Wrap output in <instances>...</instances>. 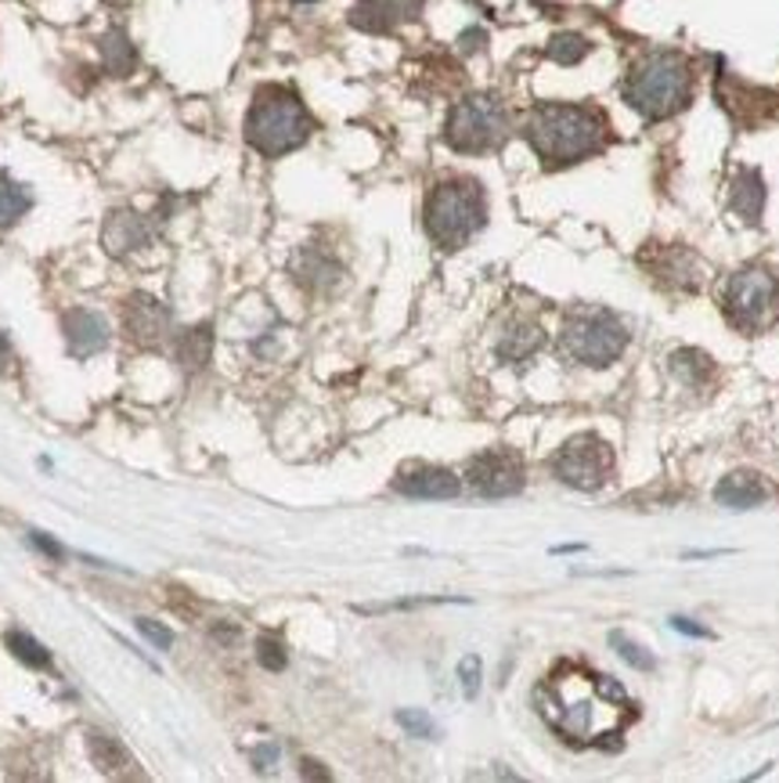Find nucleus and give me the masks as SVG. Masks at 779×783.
<instances>
[{
    "label": "nucleus",
    "mask_w": 779,
    "mask_h": 783,
    "mask_svg": "<svg viewBox=\"0 0 779 783\" xmlns=\"http://www.w3.org/2000/svg\"><path fill=\"white\" fill-rule=\"evenodd\" d=\"M534 701L559 737L581 748H611L639 715L625 686L584 665H559L538 686Z\"/></svg>",
    "instance_id": "f257e3e1"
},
{
    "label": "nucleus",
    "mask_w": 779,
    "mask_h": 783,
    "mask_svg": "<svg viewBox=\"0 0 779 783\" xmlns=\"http://www.w3.org/2000/svg\"><path fill=\"white\" fill-rule=\"evenodd\" d=\"M527 141L549 166H567L603 149L606 119L589 105H538L527 119Z\"/></svg>",
    "instance_id": "f03ea898"
},
{
    "label": "nucleus",
    "mask_w": 779,
    "mask_h": 783,
    "mask_svg": "<svg viewBox=\"0 0 779 783\" xmlns=\"http://www.w3.org/2000/svg\"><path fill=\"white\" fill-rule=\"evenodd\" d=\"M625 98L647 119H667L693 98V69L678 51H650L628 72Z\"/></svg>",
    "instance_id": "7ed1b4c3"
},
{
    "label": "nucleus",
    "mask_w": 779,
    "mask_h": 783,
    "mask_svg": "<svg viewBox=\"0 0 779 783\" xmlns=\"http://www.w3.org/2000/svg\"><path fill=\"white\" fill-rule=\"evenodd\" d=\"M314 119L303 102L286 87H264L249 105L246 141L264 155H286L311 138Z\"/></svg>",
    "instance_id": "20e7f679"
},
{
    "label": "nucleus",
    "mask_w": 779,
    "mask_h": 783,
    "mask_svg": "<svg viewBox=\"0 0 779 783\" xmlns=\"http://www.w3.org/2000/svg\"><path fill=\"white\" fill-rule=\"evenodd\" d=\"M487 221L484 188L473 177L441 180L426 199V232L437 246L458 249L480 232Z\"/></svg>",
    "instance_id": "39448f33"
},
{
    "label": "nucleus",
    "mask_w": 779,
    "mask_h": 783,
    "mask_svg": "<svg viewBox=\"0 0 779 783\" xmlns=\"http://www.w3.org/2000/svg\"><path fill=\"white\" fill-rule=\"evenodd\" d=\"M628 329L606 307H581L563 322V351L581 365L606 369L625 354Z\"/></svg>",
    "instance_id": "423d86ee"
},
{
    "label": "nucleus",
    "mask_w": 779,
    "mask_h": 783,
    "mask_svg": "<svg viewBox=\"0 0 779 783\" xmlns=\"http://www.w3.org/2000/svg\"><path fill=\"white\" fill-rule=\"evenodd\" d=\"M444 138L455 152H491L509 138V113L491 94H469L447 116Z\"/></svg>",
    "instance_id": "0eeeda50"
},
{
    "label": "nucleus",
    "mask_w": 779,
    "mask_h": 783,
    "mask_svg": "<svg viewBox=\"0 0 779 783\" xmlns=\"http://www.w3.org/2000/svg\"><path fill=\"white\" fill-rule=\"evenodd\" d=\"M776 300H779L776 274L765 271V268H744V271H736L733 279L725 282L722 307H725V315H729V322L736 325V329L754 332V329H761V325L769 322Z\"/></svg>",
    "instance_id": "6e6552de"
},
{
    "label": "nucleus",
    "mask_w": 779,
    "mask_h": 783,
    "mask_svg": "<svg viewBox=\"0 0 779 783\" xmlns=\"http://www.w3.org/2000/svg\"><path fill=\"white\" fill-rule=\"evenodd\" d=\"M553 469L567 488L595 491L606 484V477H611L614 452H611V444L600 441L595 433H581V437L567 441L563 448L556 452Z\"/></svg>",
    "instance_id": "1a4fd4ad"
},
{
    "label": "nucleus",
    "mask_w": 779,
    "mask_h": 783,
    "mask_svg": "<svg viewBox=\"0 0 779 783\" xmlns=\"http://www.w3.org/2000/svg\"><path fill=\"white\" fill-rule=\"evenodd\" d=\"M466 477L484 499H509L523 491V459L513 448H491L469 459Z\"/></svg>",
    "instance_id": "9d476101"
},
{
    "label": "nucleus",
    "mask_w": 779,
    "mask_h": 783,
    "mask_svg": "<svg viewBox=\"0 0 779 783\" xmlns=\"http://www.w3.org/2000/svg\"><path fill=\"white\" fill-rule=\"evenodd\" d=\"M124 329L133 343L160 347L170 332V311L163 300H155L149 293H133L124 307Z\"/></svg>",
    "instance_id": "9b49d317"
},
{
    "label": "nucleus",
    "mask_w": 779,
    "mask_h": 783,
    "mask_svg": "<svg viewBox=\"0 0 779 783\" xmlns=\"http://www.w3.org/2000/svg\"><path fill=\"white\" fill-rule=\"evenodd\" d=\"M394 488L408 499H455L462 491L458 477L444 466H408V469H400Z\"/></svg>",
    "instance_id": "f8f14e48"
},
{
    "label": "nucleus",
    "mask_w": 779,
    "mask_h": 783,
    "mask_svg": "<svg viewBox=\"0 0 779 783\" xmlns=\"http://www.w3.org/2000/svg\"><path fill=\"white\" fill-rule=\"evenodd\" d=\"M62 332L69 340V351L77 358H91L102 354L108 347V322L97 315V311H69L62 318Z\"/></svg>",
    "instance_id": "ddd939ff"
},
{
    "label": "nucleus",
    "mask_w": 779,
    "mask_h": 783,
    "mask_svg": "<svg viewBox=\"0 0 779 783\" xmlns=\"http://www.w3.org/2000/svg\"><path fill=\"white\" fill-rule=\"evenodd\" d=\"M149 238H152V227H149V221H144L141 213L116 210L105 221L102 246H105V253H113V257H127V253L141 249L144 243H149Z\"/></svg>",
    "instance_id": "4468645a"
},
{
    "label": "nucleus",
    "mask_w": 779,
    "mask_h": 783,
    "mask_svg": "<svg viewBox=\"0 0 779 783\" xmlns=\"http://www.w3.org/2000/svg\"><path fill=\"white\" fill-rule=\"evenodd\" d=\"M769 495L772 488L765 484V477L751 474V469H736V474L718 480L714 488V502L729 505V510H754V505H761Z\"/></svg>",
    "instance_id": "2eb2a0df"
},
{
    "label": "nucleus",
    "mask_w": 779,
    "mask_h": 783,
    "mask_svg": "<svg viewBox=\"0 0 779 783\" xmlns=\"http://www.w3.org/2000/svg\"><path fill=\"white\" fill-rule=\"evenodd\" d=\"M397 19H408L405 8H397V0H361V4L350 11V22L364 33H390Z\"/></svg>",
    "instance_id": "dca6fc26"
},
{
    "label": "nucleus",
    "mask_w": 779,
    "mask_h": 783,
    "mask_svg": "<svg viewBox=\"0 0 779 783\" xmlns=\"http://www.w3.org/2000/svg\"><path fill=\"white\" fill-rule=\"evenodd\" d=\"M733 210L744 217V221H758L761 217V207H765V185L761 177L754 171H740L736 180H733Z\"/></svg>",
    "instance_id": "f3484780"
},
{
    "label": "nucleus",
    "mask_w": 779,
    "mask_h": 783,
    "mask_svg": "<svg viewBox=\"0 0 779 783\" xmlns=\"http://www.w3.org/2000/svg\"><path fill=\"white\" fill-rule=\"evenodd\" d=\"M102 58L113 77H130L133 66H138V47L130 44V36L124 30H108L102 36Z\"/></svg>",
    "instance_id": "a211bd4d"
},
{
    "label": "nucleus",
    "mask_w": 779,
    "mask_h": 783,
    "mask_svg": "<svg viewBox=\"0 0 779 783\" xmlns=\"http://www.w3.org/2000/svg\"><path fill=\"white\" fill-rule=\"evenodd\" d=\"M542 343H545L542 325L523 322V325H513V329L502 336V343H498V354H502L505 361H523V358H531L534 351H538Z\"/></svg>",
    "instance_id": "6ab92c4d"
},
{
    "label": "nucleus",
    "mask_w": 779,
    "mask_h": 783,
    "mask_svg": "<svg viewBox=\"0 0 779 783\" xmlns=\"http://www.w3.org/2000/svg\"><path fill=\"white\" fill-rule=\"evenodd\" d=\"M210 351H213V332L210 325H195V329L181 332L177 340V361L185 365L188 372L202 369L206 361H210Z\"/></svg>",
    "instance_id": "aec40b11"
},
{
    "label": "nucleus",
    "mask_w": 779,
    "mask_h": 783,
    "mask_svg": "<svg viewBox=\"0 0 779 783\" xmlns=\"http://www.w3.org/2000/svg\"><path fill=\"white\" fill-rule=\"evenodd\" d=\"M88 751H91V762L102 769V773H127L130 766V755L124 751V744H116L113 737H105V733H88Z\"/></svg>",
    "instance_id": "412c9836"
},
{
    "label": "nucleus",
    "mask_w": 779,
    "mask_h": 783,
    "mask_svg": "<svg viewBox=\"0 0 779 783\" xmlns=\"http://www.w3.org/2000/svg\"><path fill=\"white\" fill-rule=\"evenodd\" d=\"M297 274H300V282H307L311 289H328L339 279V264L318 249H303L297 260Z\"/></svg>",
    "instance_id": "4be33fe9"
},
{
    "label": "nucleus",
    "mask_w": 779,
    "mask_h": 783,
    "mask_svg": "<svg viewBox=\"0 0 779 783\" xmlns=\"http://www.w3.org/2000/svg\"><path fill=\"white\" fill-rule=\"evenodd\" d=\"M672 372L686 383V387H704V383L714 376V365H711V358L700 351H675Z\"/></svg>",
    "instance_id": "5701e85b"
},
{
    "label": "nucleus",
    "mask_w": 779,
    "mask_h": 783,
    "mask_svg": "<svg viewBox=\"0 0 779 783\" xmlns=\"http://www.w3.org/2000/svg\"><path fill=\"white\" fill-rule=\"evenodd\" d=\"M30 191L19 185L15 177H8L0 171V227H11L22 213L30 210Z\"/></svg>",
    "instance_id": "b1692460"
},
{
    "label": "nucleus",
    "mask_w": 779,
    "mask_h": 783,
    "mask_svg": "<svg viewBox=\"0 0 779 783\" xmlns=\"http://www.w3.org/2000/svg\"><path fill=\"white\" fill-rule=\"evenodd\" d=\"M592 51V44L581 33H556L549 40V58L559 66H578L584 55Z\"/></svg>",
    "instance_id": "393cba45"
},
{
    "label": "nucleus",
    "mask_w": 779,
    "mask_h": 783,
    "mask_svg": "<svg viewBox=\"0 0 779 783\" xmlns=\"http://www.w3.org/2000/svg\"><path fill=\"white\" fill-rule=\"evenodd\" d=\"M8 650L11 654H15L22 665H30V668H47L51 665V654H47V650L33 640V635H26V632H8Z\"/></svg>",
    "instance_id": "a878e982"
},
{
    "label": "nucleus",
    "mask_w": 779,
    "mask_h": 783,
    "mask_svg": "<svg viewBox=\"0 0 779 783\" xmlns=\"http://www.w3.org/2000/svg\"><path fill=\"white\" fill-rule=\"evenodd\" d=\"M611 646H617V654L620 661H628L631 668H642V671H653L656 668V661L647 646H639V643H631L625 632H611Z\"/></svg>",
    "instance_id": "bb28decb"
},
{
    "label": "nucleus",
    "mask_w": 779,
    "mask_h": 783,
    "mask_svg": "<svg viewBox=\"0 0 779 783\" xmlns=\"http://www.w3.org/2000/svg\"><path fill=\"white\" fill-rule=\"evenodd\" d=\"M458 682H462V693H466L469 701L480 693V657L477 654H466L458 661Z\"/></svg>",
    "instance_id": "cd10ccee"
},
{
    "label": "nucleus",
    "mask_w": 779,
    "mask_h": 783,
    "mask_svg": "<svg viewBox=\"0 0 779 783\" xmlns=\"http://www.w3.org/2000/svg\"><path fill=\"white\" fill-rule=\"evenodd\" d=\"M397 722L408 729V737H419V740H430L433 737V722L426 712H416V708H408V712H397Z\"/></svg>",
    "instance_id": "c85d7f7f"
},
{
    "label": "nucleus",
    "mask_w": 779,
    "mask_h": 783,
    "mask_svg": "<svg viewBox=\"0 0 779 783\" xmlns=\"http://www.w3.org/2000/svg\"><path fill=\"white\" fill-rule=\"evenodd\" d=\"M257 661H260L267 671H282V668H286V650H282V643L271 640V635H260Z\"/></svg>",
    "instance_id": "c756f323"
},
{
    "label": "nucleus",
    "mask_w": 779,
    "mask_h": 783,
    "mask_svg": "<svg viewBox=\"0 0 779 783\" xmlns=\"http://www.w3.org/2000/svg\"><path fill=\"white\" fill-rule=\"evenodd\" d=\"M133 624H138V632L144 635V640H149L155 650H170V643H174V632H170V629H163V624L160 621H152V618H138V621H133Z\"/></svg>",
    "instance_id": "7c9ffc66"
},
{
    "label": "nucleus",
    "mask_w": 779,
    "mask_h": 783,
    "mask_svg": "<svg viewBox=\"0 0 779 783\" xmlns=\"http://www.w3.org/2000/svg\"><path fill=\"white\" fill-rule=\"evenodd\" d=\"M672 629L682 632V635H697V640H711V632L704 629V624L689 621V618H682V613H675V618H672Z\"/></svg>",
    "instance_id": "2f4dec72"
},
{
    "label": "nucleus",
    "mask_w": 779,
    "mask_h": 783,
    "mask_svg": "<svg viewBox=\"0 0 779 783\" xmlns=\"http://www.w3.org/2000/svg\"><path fill=\"white\" fill-rule=\"evenodd\" d=\"M30 538H33V546H36V549H44V552H47V557L62 560V546H58V541H51V538L40 535V531H33Z\"/></svg>",
    "instance_id": "473e14b6"
},
{
    "label": "nucleus",
    "mask_w": 779,
    "mask_h": 783,
    "mask_svg": "<svg viewBox=\"0 0 779 783\" xmlns=\"http://www.w3.org/2000/svg\"><path fill=\"white\" fill-rule=\"evenodd\" d=\"M458 44H462V51L469 55V51H477V47L487 44V36H484V30H466V33H462V40H458Z\"/></svg>",
    "instance_id": "72a5a7b5"
},
{
    "label": "nucleus",
    "mask_w": 779,
    "mask_h": 783,
    "mask_svg": "<svg viewBox=\"0 0 779 783\" xmlns=\"http://www.w3.org/2000/svg\"><path fill=\"white\" fill-rule=\"evenodd\" d=\"M275 755H278V748H264V751H257V755H253V766H257V769H271V762H275Z\"/></svg>",
    "instance_id": "f704fd0d"
},
{
    "label": "nucleus",
    "mask_w": 779,
    "mask_h": 783,
    "mask_svg": "<svg viewBox=\"0 0 779 783\" xmlns=\"http://www.w3.org/2000/svg\"><path fill=\"white\" fill-rule=\"evenodd\" d=\"M8 361H11V343H8V336L0 332V369H4Z\"/></svg>",
    "instance_id": "c9c22d12"
},
{
    "label": "nucleus",
    "mask_w": 779,
    "mask_h": 783,
    "mask_svg": "<svg viewBox=\"0 0 779 783\" xmlns=\"http://www.w3.org/2000/svg\"><path fill=\"white\" fill-rule=\"evenodd\" d=\"M108 4H113V8H124V4H130V0H108Z\"/></svg>",
    "instance_id": "e433bc0d"
}]
</instances>
